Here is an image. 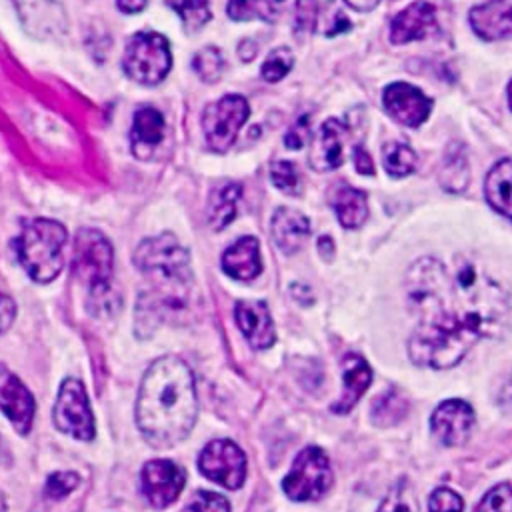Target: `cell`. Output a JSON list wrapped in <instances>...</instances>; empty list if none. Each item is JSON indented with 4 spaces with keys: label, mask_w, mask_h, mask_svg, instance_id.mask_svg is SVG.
<instances>
[{
    "label": "cell",
    "mask_w": 512,
    "mask_h": 512,
    "mask_svg": "<svg viewBox=\"0 0 512 512\" xmlns=\"http://www.w3.org/2000/svg\"><path fill=\"white\" fill-rule=\"evenodd\" d=\"M438 30V4L434 0H416L390 24V40L394 44H406L422 40Z\"/></svg>",
    "instance_id": "cell-14"
},
{
    "label": "cell",
    "mask_w": 512,
    "mask_h": 512,
    "mask_svg": "<svg viewBox=\"0 0 512 512\" xmlns=\"http://www.w3.org/2000/svg\"><path fill=\"white\" fill-rule=\"evenodd\" d=\"M342 380H344V392L340 400L332 406V410L338 414H346L348 410H352L354 404L360 400V396L368 390L372 382V368L360 354L348 352L342 358Z\"/></svg>",
    "instance_id": "cell-20"
},
{
    "label": "cell",
    "mask_w": 512,
    "mask_h": 512,
    "mask_svg": "<svg viewBox=\"0 0 512 512\" xmlns=\"http://www.w3.org/2000/svg\"><path fill=\"white\" fill-rule=\"evenodd\" d=\"M64 248V226L48 218H36L26 222L20 236L16 238V252L20 264L32 280L42 284L54 280L60 274L64 264Z\"/></svg>",
    "instance_id": "cell-3"
},
{
    "label": "cell",
    "mask_w": 512,
    "mask_h": 512,
    "mask_svg": "<svg viewBox=\"0 0 512 512\" xmlns=\"http://www.w3.org/2000/svg\"><path fill=\"white\" fill-rule=\"evenodd\" d=\"M240 184L238 182H222L210 192L208 198V224L214 230L226 228L234 216L240 200Z\"/></svg>",
    "instance_id": "cell-25"
},
{
    "label": "cell",
    "mask_w": 512,
    "mask_h": 512,
    "mask_svg": "<svg viewBox=\"0 0 512 512\" xmlns=\"http://www.w3.org/2000/svg\"><path fill=\"white\" fill-rule=\"evenodd\" d=\"M508 104H510V108H512V82L508 84Z\"/></svg>",
    "instance_id": "cell-48"
},
{
    "label": "cell",
    "mask_w": 512,
    "mask_h": 512,
    "mask_svg": "<svg viewBox=\"0 0 512 512\" xmlns=\"http://www.w3.org/2000/svg\"><path fill=\"white\" fill-rule=\"evenodd\" d=\"M28 34L56 38L66 32V14L56 0H12Z\"/></svg>",
    "instance_id": "cell-15"
},
{
    "label": "cell",
    "mask_w": 512,
    "mask_h": 512,
    "mask_svg": "<svg viewBox=\"0 0 512 512\" xmlns=\"http://www.w3.org/2000/svg\"><path fill=\"white\" fill-rule=\"evenodd\" d=\"M332 206L344 228H358L368 218V198L362 190L352 186H340L334 192Z\"/></svg>",
    "instance_id": "cell-26"
},
{
    "label": "cell",
    "mask_w": 512,
    "mask_h": 512,
    "mask_svg": "<svg viewBox=\"0 0 512 512\" xmlns=\"http://www.w3.org/2000/svg\"><path fill=\"white\" fill-rule=\"evenodd\" d=\"M468 162L464 158L462 148L446 152L442 170H440V182L450 192H462L468 186Z\"/></svg>",
    "instance_id": "cell-28"
},
{
    "label": "cell",
    "mask_w": 512,
    "mask_h": 512,
    "mask_svg": "<svg viewBox=\"0 0 512 512\" xmlns=\"http://www.w3.org/2000/svg\"><path fill=\"white\" fill-rule=\"evenodd\" d=\"M408 308L416 328L408 340L414 364L450 368L484 336H494L508 314V296L486 272L462 258L446 266L434 256L406 274Z\"/></svg>",
    "instance_id": "cell-1"
},
{
    "label": "cell",
    "mask_w": 512,
    "mask_h": 512,
    "mask_svg": "<svg viewBox=\"0 0 512 512\" xmlns=\"http://www.w3.org/2000/svg\"><path fill=\"white\" fill-rule=\"evenodd\" d=\"M78 486V476L72 472H56L46 482V496L64 498Z\"/></svg>",
    "instance_id": "cell-40"
},
{
    "label": "cell",
    "mask_w": 512,
    "mask_h": 512,
    "mask_svg": "<svg viewBox=\"0 0 512 512\" xmlns=\"http://www.w3.org/2000/svg\"><path fill=\"white\" fill-rule=\"evenodd\" d=\"M308 138H310V120H308V116H302V118H298L296 124L286 132L284 144H286V148H290V150H298V148H302V146L308 142Z\"/></svg>",
    "instance_id": "cell-41"
},
{
    "label": "cell",
    "mask_w": 512,
    "mask_h": 512,
    "mask_svg": "<svg viewBox=\"0 0 512 512\" xmlns=\"http://www.w3.org/2000/svg\"><path fill=\"white\" fill-rule=\"evenodd\" d=\"M54 424L60 432L72 434L78 440L94 438V418L82 382L74 378L62 382L54 406Z\"/></svg>",
    "instance_id": "cell-9"
},
{
    "label": "cell",
    "mask_w": 512,
    "mask_h": 512,
    "mask_svg": "<svg viewBox=\"0 0 512 512\" xmlns=\"http://www.w3.org/2000/svg\"><path fill=\"white\" fill-rule=\"evenodd\" d=\"M318 250H320V254L322 256H332V252H334V244H332V240L328 238V236H322L320 240H318Z\"/></svg>",
    "instance_id": "cell-46"
},
{
    "label": "cell",
    "mask_w": 512,
    "mask_h": 512,
    "mask_svg": "<svg viewBox=\"0 0 512 512\" xmlns=\"http://www.w3.org/2000/svg\"><path fill=\"white\" fill-rule=\"evenodd\" d=\"M222 268L228 276L236 280H252L262 272L260 246L254 236L238 238L222 254Z\"/></svg>",
    "instance_id": "cell-23"
},
{
    "label": "cell",
    "mask_w": 512,
    "mask_h": 512,
    "mask_svg": "<svg viewBox=\"0 0 512 512\" xmlns=\"http://www.w3.org/2000/svg\"><path fill=\"white\" fill-rule=\"evenodd\" d=\"M318 22V2L316 0H296L294 8V28L298 32H312Z\"/></svg>",
    "instance_id": "cell-39"
},
{
    "label": "cell",
    "mask_w": 512,
    "mask_h": 512,
    "mask_svg": "<svg viewBox=\"0 0 512 512\" xmlns=\"http://www.w3.org/2000/svg\"><path fill=\"white\" fill-rule=\"evenodd\" d=\"M354 166H356V170L360 174H374L372 158H370V154L362 146H356V150H354Z\"/></svg>",
    "instance_id": "cell-43"
},
{
    "label": "cell",
    "mask_w": 512,
    "mask_h": 512,
    "mask_svg": "<svg viewBox=\"0 0 512 512\" xmlns=\"http://www.w3.org/2000/svg\"><path fill=\"white\" fill-rule=\"evenodd\" d=\"M166 4L182 18L188 30H198L210 20L208 0H166Z\"/></svg>",
    "instance_id": "cell-32"
},
{
    "label": "cell",
    "mask_w": 512,
    "mask_h": 512,
    "mask_svg": "<svg viewBox=\"0 0 512 512\" xmlns=\"http://www.w3.org/2000/svg\"><path fill=\"white\" fill-rule=\"evenodd\" d=\"M190 512H230V504L222 494L200 490L190 502Z\"/></svg>",
    "instance_id": "cell-38"
},
{
    "label": "cell",
    "mask_w": 512,
    "mask_h": 512,
    "mask_svg": "<svg viewBox=\"0 0 512 512\" xmlns=\"http://www.w3.org/2000/svg\"><path fill=\"white\" fill-rule=\"evenodd\" d=\"M116 6L124 14H134L146 6V0H116Z\"/></svg>",
    "instance_id": "cell-44"
},
{
    "label": "cell",
    "mask_w": 512,
    "mask_h": 512,
    "mask_svg": "<svg viewBox=\"0 0 512 512\" xmlns=\"http://www.w3.org/2000/svg\"><path fill=\"white\" fill-rule=\"evenodd\" d=\"M408 412V402L400 396L398 390H388L384 396L376 398L372 406V420L378 426H392L404 418Z\"/></svg>",
    "instance_id": "cell-30"
},
{
    "label": "cell",
    "mask_w": 512,
    "mask_h": 512,
    "mask_svg": "<svg viewBox=\"0 0 512 512\" xmlns=\"http://www.w3.org/2000/svg\"><path fill=\"white\" fill-rule=\"evenodd\" d=\"M284 0H228L226 12L232 20L274 22L282 12Z\"/></svg>",
    "instance_id": "cell-27"
},
{
    "label": "cell",
    "mask_w": 512,
    "mask_h": 512,
    "mask_svg": "<svg viewBox=\"0 0 512 512\" xmlns=\"http://www.w3.org/2000/svg\"><path fill=\"white\" fill-rule=\"evenodd\" d=\"M234 316H236V324L240 326L242 334L248 338L252 348L264 350L274 344L276 330H274L270 310L264 302L242 300L236 304Z\"/></svg>",
    "instance_id": "cell-17"
},
{
    "label": "cell",
    "mask_w": 512,
    "mask_h": 512,
    "mask_svg": "<svg viewBox=\"0 0 512 512\" xmlns=\"http://www.w3.org/2000/svg\"><path fill=\"white\" fill-rule=\"evenodd\" d=\"M382 106L386 114L398 124L416 128L428 118L432 110V100L412 84L392 82L384 88Z\"/></svg>",
    "instance_id": "cell-11"
},
{
    "label": "cell",
    "mask_w": 512,
    "mask_h": 512,
    "mask_svg": "<svg viewBox=\"0 0 512 512\" xmlns=\"http://www.w3.org/2000/svg\"><path fill=\"white\" fill-rule=\"evenodd\" d=\"M200 472L224 488H240L246 478V456L230 440H212L198 458Z\"/></svg>",
    "instance_id": "cell-10"
},
{
    "label": "cell",
    "mask_w": 512,
    "mask_h": 512,
    "mask_svg": "<svg viewBox=\"0 0 512 512\" xmlns=\"http://www.w3.org/2000/svg\"><path fill=\"white\" fill-rule=\"evenodd\" d=\"M134 264L152 276H160L170 284H184L188 280V252L172 234L146 238L134 254Z\"/></svg>",
    "instance_id": "cell-6"
},
{
    "label": "cell",
    "mask_w": 512,
    "mask_h": 512,
    "mask_svg": "<svg viewBox=\"0 0 512 512\" xmlns=\"http://www.w3.org/2000/svg\"><path fill=\"white\" fill-rule=\"evenodd\" d=\"M470 26L484 40L512 36V0H488L470 10Z\"/></svg>",
    "instance_id": "cell-19"
},
{
    "label": "cell",
    "mask_w": 512,
    "mask_h": 512,
    "mask_svg": "<svg viewBox=\"0 0 512 512\" xmlns=\"http://www.w3.org/2000/svg\"><path fill=\"white\" fill-rule=\"evenodd\" d=\"M198 414L194 376L176 356L158 358L144 374L136 422L144 440L154 448H172L182 442Z\"/></svg>",
    "instance_id": "cell-2"
},
{
    "label": "cell",
    "mask_w": 512,
    "mask_h": 512,
    "mask_svg": "<svg viewBox=\"0 0 512 512\" xmlns=\"http://www.w3.org/2000/svg\"><path fill=\"white\" fill-rule=\"evenodd\" d=\"M428 510L430 512H462L464 510V502H462V498L454 490L442 486V488H436L430 494Z\"/></svg>",
    "instance_id": "cell-37"
},
{
    "label": "cell",
    "mask_w": 512,
    "mask_h": 512,
    "mask_svg": "<svg viewBox=\"0 0 512 512\" xmlns=\"http://www.w3.org/2000/svg\"><path fill=\"white\" fill-rule=\"evenodd\" d=\"M72 268L76 276L90 290V304L108 308L114 302L112 280V246L104 234L98 230H80L74 242V262Z\"/></svg>",
    "instance_id": "cell-4"
},
{
    "label": "cell",
    "mask_w": 512,
    "mask_h": 512,
    "mask_svg": "<svg viewBox=\"0 0 512 512\" xmlns=\"http://www.w3.org/2000/svg\"><path fill=\"white\" fill-rule=\"evenodd\" d=\"M292 64H294V54L290 48L286 46L274 48L264 60L260 74L266 82H278L292 70Z\"/></svg>",
    "instance_id": "cell-34"
},
{
    "label": "cell",
    "mask_w": 512,
    "mask_h": 512,
    "mask_svg": "<svg viewBox=\"0 0 512 512\" xmlns=\"http://www.w3.org/2000/svg\"><path fill=\"white\" fill-rule=\"evenodd\" d=\"M382 158L384 170L394 178L410 174L416 166V154L404 142H386L382 148Z\"/></svg>",
    "instance_id": "cell-29"
},
{
    "label": "cell",
    "mask_w": 512,
    "mask_h": 512,
    "mask_svg": "<svg viewBox=\"0 0 512 512\" xmlns=\"http://www.w3.org/2000/svg\"><path fill=\"white\" fill-rule=\"evenodd\" d=\"M0 408L20 434L30 430L34 418V398L28 388L4 366H0Z\"/></svg>",
    "instance_id": "cell-16"
},
{
    "label": "cell",
    "mask_w": 512,
    "mask_h": 512,
    "mask_svg": "<svg viewBox=\"0 0 512 512\" xmlns=\"http://www.w3.org/2000/svg\"><path fill=\"white\" fill-rule=\"evenodd\" d=\"M184 482V470L170 460L146 462L140 474L142 494L156 508L172 504L180 496Z\"/></svg>",
    "instance_id": "cell-12"
},
{
    "label": "cell",
    "mask_w": 512,
    "mask_h": 512,
    "mask_svg": "<svg viewBox=\"0 0 512 512\" xmlns=\"http://www.w3.org/2000/svg\"><path fill=\"white\" fill-rule=\"evenodd\" d=\"M0 512H6V498L2 492H0Z\"/></svg>",
    "instance_id": "cell-47"
},
{
    "label": "cell",
    "mask_w": 512,
    "mask_h": 512,
    "mask_svg": "<svg viewBox=\"0 0 512 512\" xmlns=\"http://www.w3.org/2000/svg\"><path fill=\"white\" fill-rule=\"evenodd\" d=\"M430 426L444 446H460L470 438L474 426V412L464 400H444L432 412Z\"/></svg>",
    "instance_id": "cell-13"
},
{
    "label": "cell",
    "mask_w": 512,
    "mask_h": 512,
    "mask_svg": "<svg viewBox=\"0 0 512 512\" xmlns=\"http://www.w3.org/2000/svg\"><path fill=\"white\" fill-rule=\"evenodd\" d=\"M248 114L250 106L240 94H226L208 104L202 114V128L210 148L216 152H226L248 120Z\"/></svg>",
    "instance_id": "cell-8"
},
{
    "label": "cell",
    "mask_w": 512,
    "mask_h": 512,
    "mask_svg": "<svg viewBox=\"0 0 512 512\" xmlns=\"http://www.w3.org/2000/svg\"><path fill=\"white\" fill-rule=\"evenodd\" d=\"M474 512H512V486L498 484L476 504Z\"/></svg>",
    "instance_id": "cell-36"
},
{
    "label": "cell",
    "mask_w": 512,
    "mask_h": 512,
    "mask_svg": "<svg viewBox=\"0 0 512 512\" xmlns=\"http://www.w3.org/2000/svg\"><path fill=\"white\" fill-rule=\"evenodd\" d=\"M332 484V468L328 462V456L318 446L304 448L290 472L286 474L282 482V490L288 498L306 502V500H318Z\"/></svg>",
    "instance_id": "cell-7"
},
{
    "label": "cell",
    "mask_w": 512,
    "mask_h": 512,
    "mask_svg": "<svg viewBox=\"0 0 512 512\" xmlns=\"http://www.w3.org/2000/svg\"><path fill=\"white\" fill-rule=\"evenodd\" d=\"M224 66H226L224 56H222V52H220L218 48H214V46L202 48L200 52H196V56H194V60H192V68H194L196 76H198L202 82H208V84L220 80V76H222V72H224Z\"/></svg>",
    "instance_id": "cell-31"
},
{
    "label": "cell",
    "mask_w": 512,
    "mask_h": 512,
    "mask_svg": "<svg viewBox=\"0 0 512 512\" xmlns=\"http://www.w3.org/2000/svg\"><path fill=\"white\" fill-rule=\"evenodd\" d=\"M14 316H16V306H14L12 298H8L6 294L0 292V334L10 328Z\"/></svg>",
    "instance_id": "cell-42"
},
{
    "label": "cell",
    "mask_w": 512,
    "mask_h": 512,
    "mask_svg": "<svg viewBox=\"0 0 512 512\" xmlns=\"http://www.w3.org/2000/svg\"><path fill=\"white\" fill-rule=\"evenodd\" d=\"M484 194L488 204L512 220V160H500L486 176Z\"/></svg>",
    "instance_id": "cell-24"
},
{
    "label": "cell",
    "mask_w": 512,
    "mask_h": 512,
    "mask_svg": "<svg viewBox=\"0 0 512 512\" xmlns=\"http://www.w3.org/2000/svg\"><path fill=\"white\" fill-rule=\"evenodd\" d=\"M344 136H346V126L340 120L330 118L322 124L316 138L312 140L310 154H308L310 166L316 172H328L342 164Z\"/></svg>",
    "instance_id": "cell-18"
},
{
    "label": "cell",
    "mask_w": 512,
    "mask_h": 512,
    "mask_svg": "<svg viewBox=\"0 0 512 512\" xmlns=\"http://www.w3.org/2000/svg\"><path fill=\"white\" fill-rule=\"evenodd\" d=\"M348 6H352L354 10H360V12H368L372 10L380 0H344Z\"/></svg>",
    "instance_id": "cell-45"
},
{
    "label": "cell",
    "mask_w": 512,
    "mask_h": 512,
    "mask_svg": "<svg viewBox=\"0 0 512 512\" xmlns=\"http://www.w3.org/2000/svg\"><path fill=\"white\" fill-rule=\"evenodd\" d=\"M378 512H418V502L408 480H398L384 496Z\"/></svg>",
    "instance_id": "cell-33"
},
{
    "label": "cell",
    "mask_w": 512,
    "mask_h": 512,
    "mask_svg": "<svg viewBox=\"0 0 512 512\" xmlns=\"http://www.w3.org/2000/svg\"><path fill=\"white\" fill-rule=\"evenodd\" d=\"M310 234V220L292 208H278L272 216V236L284 254L298 252Z\"/></svg>",
    "instance_id": "cell-22"
},
{
    "label": "cell",
    "mask_w": 512,
    "mask_h": 512,
    "mask_svg": "<svg viewBox=\"0 0 512 512\" xmlns=\"http://www.w3.org/2000/svg\"><path fill=\"white\" fill-rule=\"evenodd\" d=\"M270 180L284 194H296L298 188H300L298 168L290 160H276V162H272V166H270Z\"/></svg>",
    "instance_id": "cell-35"
},
{
    "label": "cell",
    "mask_w": 512,
    "mask_h": 512,
    "mask_svg": "<svg viewBox=\"0 0 512 512\" xmlns=\"http://www.w3.org/2000/svg\"><path fill=\"white\" fill-rule=\"evenodd\" d=\"M122 68L138 84L152 86L162 82L172 68L168 40L158 32H136L126 42Z\"/></svg>",
    "instance_id": "cell-5"
},
{
    "label": "cell",
    "mask_w": 512,
    "mask_h": 512,
    "mask_svg": "<svg viewBox=\"0 0 512 512\" xmlns=\"http://www.w3.org/2000/svg\"><path fill=\"white\" fill-rule=\"evenodd\" d=\"M164 138V118L152 106H142L132 118L130 142L134 156L146 160Z\"/></svg>",
    "instance_id": "cell-21"
}]
</instances>
